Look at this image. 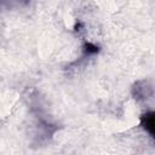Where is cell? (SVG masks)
Returning <instances> with one entry per match:
<instances>
[{
  "label": "cell",
  "instance_id": "obj_2",
  "mask_svg": "<svg viewBox=\"0 0 155 155\" xmlns=\"http://www.w3.org/2000/svg\"><path fill=\"white\" fill-rule=\"evenodd\" d=\"M84 51H85V53H87V54H94V53H97V52L99 51V48H98V46L94 45V44L86 42L85 46H84Z\"/></svg>",
  "mask_w": 155,
  "mask_h": 155
},
{
  "label": "cell",
  "instance_id": "obj_1",
  "mask_svg": "<svg viewBox=\"0 0 155 155\" xmlns=\"http://www.w3.org/2000/svg\"><path fill=\"white\" fill-rule=\"evenodd\" d=\"M154 111H145L140 116V126L150 136L154 137L155 134V121H154Z\"/></svg>",
  "mask_w": 155,
  "mask_h": 155
}]
</instances>
